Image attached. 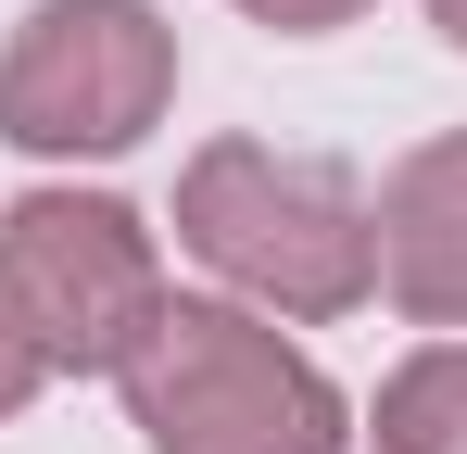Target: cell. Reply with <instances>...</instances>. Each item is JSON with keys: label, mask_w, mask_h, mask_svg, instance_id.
Segmentation results:
<instances>
[{"label": "cell", "mask_w": 467, "mask_h": 454, "mask_svg": "<svg viewBox=\"0 0 467 454\" xmlns=\"http://www.w3.org/2000/svg\"><path fill=\"white\" fill-rule=\"evenodd\" d=\"M177 88V26L152 0H38L0 51V139L13 151H127Z\"/></svg>", "instance_id": "cell-3"}, {"label": "cell", "mask_w": 467, "mask_h": 454, "mask_svg": "<svg viewBox=\"0 0 467 454\" xmlns=\"http://www.w3.org/2000/svg\"><path fill=\"white\" fill-rule=\"evenodd\" d=\"M0 278H13V303H26L51 366H127V341L164 303V265L140 240V215L88 202V190H26L0 215Z\"/></svg>", "instance_id": "cell-4"}, {"label": "cell", "mask_w": 467, "mask_h": 454, "mask_svg": "<svg viewBox=\"0 0 467 454\" xmlns=\"http://www.w3.org/2000/svg\"><path fill=\"white\" fill-rule=\"evenodd\" d=\"M430 26H442V38H455V51H467V0H430Z\"/></svg>", "instance_id": "cell-9"}, {"label": "cell", "mask_w": 467, "mask_h": 454, "mask_svg": "<svg viewBox=\"0 0 467 454\" xmlns=\"http://www.w3.org/2000/svg\"><path fill=\"white\" fill-rule=\"evenodd\" d=\"M367 240H379V291L417 328H467V127L391 164Z\"/></svg>", "instance_id": "cell-5"}, {"label": "cell", "mask_w": 467, "mask_h": 454, "mask_svg": "<svg viewBox=\"0 0 467 454\" xmlns=\"http://www.w3.org/2000/svg\"><path fill=\"white\" fill-rule=\"evenodd\" d=\"M38 378H51V354H38V328H26V303H13V278H0V417H13V404H26Z\"/></svg>", "instance_id": "cell-7"}, {"label": "cell", "mask_w": 467, "mask_h": 454, "mask_svg": "<svg viewBox=\"0 0 467 454\" xmlns=\"http://www.w3.org/2000/svg\"><path fill=\"white\" fill-rule=\"evenodd\" d=\"M240 13H265L278 38H328V26H354L367 0H240Z\"/></svg>", "instance_id": "cell-8"}, {"label": "cell", "mask_w": 467, "mask_h": 454, "mask_svg": "<svg viewBox=\"0 0 467 454\" xmlns=\"http://www.w3.org/2000/svg\"><path fill=\"white\" fill-rule=\"evenodd\" d=\"M127 417L152 454H341V391L228 303H152L127 341Z\"/></svg>", "instance_id": "cell-2"}, {"label": "cell", "mask_w": 467, "mask_h": 454, "mask_svg": "<svg viewBox=\"0 0 467 454\" xmlns=\"http://www.w3.org/2000/svg\"><path fill=\"white\" fill-rule=\"evenodd\" d=\"M177 240L228 278V291L278 303V315H354L379 278L367 240V190L328 151H278V139H215L177 177Z\"/></svg>", "instance_id": "cell-1"}, {"label": "cell", "mask_w": 467, "mask_h": 454, "mask_svg": "<svg viewBox=\"0 0 467 454\" xmlns=\"http://www.w3.org/2000/svg\"><path fill=\"white\" fill-rule=\"evenodd\" d=\"M379 454H467V341H430L379 391Z\"/></svg>", "instance_id": "cell-6"}]
</instances>
